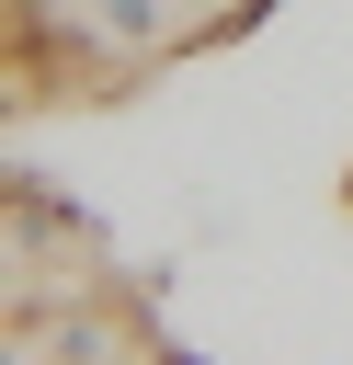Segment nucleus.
<instances>
[{
	"instance_id": "nucleus-1",
	"label": "nucleus",
	"mask_w": 353,
	"mask_h": 365,
	"mask_svg": "<svg viewBox=\"0 0 353 365\" xmlns=\"http://www.w3.org/2000/svg\"><path fill=\"white\" fill-rule=\"evenodd\" d=\"M342 205H353V160H342Z\"/></svg>"
}]
</instances>
